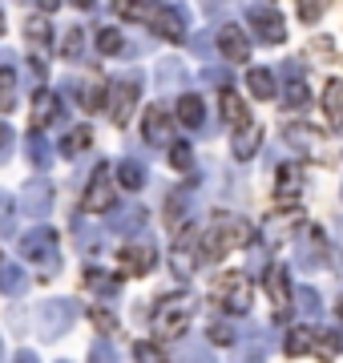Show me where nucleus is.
<instances>
[{
  "mask_svg": "<svg viewBox=\"0 0 343 363\" xmlns=\"http://www.w3.org/2000/svg\"><path fill=\"white\" fill-rule=\"evenodd\" d=\"M311 101V93H307L303 81H287V93H283V105L287 109H303V105Z\"/></svg>",
  "mask_w": 343,
  "mask_h": 363,
  "instance_id": "c9c22d12",
  "label": "nucleus"
},
{
  "mask_svg": "<svg viewBox=\"0 0 343 363\" xmlns=\"http://www.w3.org/2000/svg\"><path fill=\"white\" fill-rule=\"evenodd\" d=\"M223 117L230 121V125H235V133L251 125V113H247V105H242V97H238L230 85H223Z\"/></svg>",
  "mask_w": 343,
  "mask_h": 363,
  "instance_id": "a211bd4d",
  "label": "nucleus"
},
{
  "mask_svg": "<svg viewBox=\"0 0 343 363\" xmlns=\"http://www.w3.org/2000/svg\"><path fill=\"white\" fill-rule=\"evenodd\" d=\"M16 363H37V355H33V351H25V355H21Z\"/></svg>",
  "mask_w": 343,
  "mask_h": 363,
  "instance_id": "864d4df0",
  "label": "nucleus"
},
{
  "mask_svg": "<svg viewBox=\"0 0 343 363\" xmlns=\"http://www.w3.org/2000/svg\"><path fill=\"white\" fill-rule=\"evenodd\" d=\"M118 182L125 186V190H142L145 186V166H142V157H125L118 166Z\"/></svg>",
  "mask_w": 343,
  "mask_h": 363,
  "instance_id": "a878e982",
  "label": "nucleus"
},
{
  "mask_svg": "<svg viewBox=\"0 0 343 363\" xmlns=\"http://www.w3.org/2000/svg\"><path fill=\"white\" fill-rule=\"evenodd\" d=\"M154 25L166 40H186V21L182 13L174 9V4H158V16H154Z\"/></svg>",
  "mask_w": 343,
  "mask_h": 363,
  "instance_id": "dca6fc26",
  "label": "nucleus"
},
{
  "mask_svg": "<svg viewBox=\"0 0 343 363\" xmlns=\"http://www.w3.org/2000/svg\"><path fill=\"white\" fill-rule=\"evenodd\" d=\"M218 49H223V57L226 61H235V65L251 61V45H247V37H242V28H235V25L218 28Z\"/></svg>",
  "mask_w": 343,
  "mask_h": 363,
  "instance_id": "f8f14e48",
  "label": "nucleus"
},
{
  "mask_svg": "<svg viewBox=\"0 0 343 363\" xmlns=\"http://www.w3.org/2000/svg\"><path fill=\"white\" fill-rule=\"evenodd\" d=\"M266 295H271V311L283 323L291 315V291H287V267H271L266 271Z\"/></svg>",
  "mask_w": 343,
  "mask_h": 363,
  "instance_id": "9d476101",
  "label": "nucleus"
},
{
  "mask_svg": "<svg viewBox=\"0 0 343 363\" xmlns=\"http://www.w3.org/2000/svg\"><path fill=\"white\" fill-rule=\"evenodd\" d=\"M97 49L106 52V57H113V52L125 49V40H121L118 28H101V33H97Z\"/></svg>",
  "mask_w": 343,
  "mask_h": 363,
  "instance_id": "e433bc0d",
  "label": "nucleus"
},
{
  "mask_svg": "<svg viewBox=\"0 0 343 363\" xmlns=\"http://www.w3.org/2000/svg\"><path fill=\"white\" fill-rule=\"evenodd\" d=\"M133 363H170L158 351V343H133Z\"/></svg>",
  "mask_w": 343,
  "mask_h": 363,
  "instance_id": "58836bf2",
  "label": "nucleus"
},
{
  "mask_svg": "<svg viewBox=\"0 0 343 363\" xmlns=\"http://www.w3.org/2000/svg\"><path fill=\"white\" fill-rule=\"evenodd\" d=\"M81 105H85V109H101V105H106V85L93 81L89 89H85V97H81Z\"/></svg>",
  "mask_w": 343,
  "mask_h": 363,
  "instance_id": "79ce46f5",
  "label": "nucleus"
},
{
  "mask_svg": "<svg viewBox=\"0 0 343 363\" xmlns=\"http://www.w3.org/2000/svg\"><path fill=\"white\" fill-rule=\"evenodd\" d=\"M335 347H339V339H335V335H319L315 339V355H323V359H331Z\"/></svg>",
  "mask_w": 343,
  "mask_h": 363,
  "instance_id": "de8ad7c7",
  "label": "nucleus"
},
{
  "mask_svg": "<svg viewBox=\"0 0 343 363\" xmlns=\"http://www.w3.org/2000/svg\"><path fill=\"white\" fill-rule=\"evenodd\" d=\"M85 145H89V130L81 125V130H77V133H73V138L65 142V157H69V154H77V150H85Z\"/></svg>",
  "mask_w": 343,
  "mask_h": 363,
  "instance_id": "49530a36",
  "label": "nucleus"
},
{
  "mask_svg": "<svg viewBox=\"0 0 343 363\" xmlns=\"http://www.w3.org/2000/svg\"><path fill=\"white\" fill-rule=\"evenodd\" d=\"M170 162H174V169H194V150H190L186 142H178L170 150Z\"/></svg>",
  "mask_w": 343,
  "mask_h": 363,
  "instance_id": "ea45409f",
  "label": "nucleus"
},
{
  "mask_svg": "<svg viewBox=\"0 0 343 363\" xmlns=\"http://www.w3.org/2000/svg\"><path fill=\"white\" fill-rule=\"evenodd\" d=\"M0 33H4V13H0Z\"/></svg>",
  "mask_w": 343,
  "mask_h": 363,
  "instance_id": "6e6d98bb",
  "label": "nucleus"
},
{
  "mask_svg": "<svg viewBox=\"0 0 343 363\" xmlns=\"http://www.w3.org/2000/svg\"><path fill=\"white\" fill-rule=\"evenodd\" d=\"M295 303H299V311H303L307 319H315L319 307H323V303H319V295H315V286H299V291H295Z\"/></svg>",
  "mask_w": 343,
  "mask_h": 363,
  "instance_id": "f704fd0d",
  "label": "nucleus"
},
{
  "mask_svg": "<svg viewBox=\"0 0 343 363\" xmlns=\"http://www.w3.org/2000/svg\"><path fill=\"white\" fill-rule=\"evenodd\" d=\"M61 113H65V105L57 101V93H45V89H40L37 101H33V130L45 133V125H53Z\"/></svg>",
  "mask_w": 343,
  "mask_h": 363,
  "instance_id": "ddd939ff",
  "label": "nucleus"
},
{
  "mask_svg": "<svg viewBox=\"0 0 343 363\" xmlns=\"http://www.w3.org/2000/svg\"><path fill=\"white\" fill-rule=\"evenodd\" d=\"M81 49H85V28H81V25H69V28H65V40H61L65 61H77Z\"/></svg>",
  "mask_w": 343,
  "mask_h": 363,
  "instance_id": "c756f323",
  "label": "nucleus"
},
{
  "mask_svg": "<svg viewBox=\"0 0 343 363\" xmlns=\"http://www.w3.org/2000/svg\"><path fill=\"white\" fill-rule=\"evenodd\" d=\"M254 242V226L247 218H238V214H218V218L210 222V234L202 238V259L214 262L223 259L226 250L235 247H251Z\"/></svg>",
  "mask_w": 343,
  "mask_h": 363,
  "instance_id": "f257e3e1",
  "label": "nucleus"
},
{
  "mask_svg": "<svg viewBox=\"0 0 343 363\" xmlns=\"http://www.w3.org/2000/svg\"><path fill=\"white\" fill-rule=\"evenodd\" d=\"M9 154H13V130H9V125L0 121V162H4Z\"/></svg>",
  "mask_w": 343,
  "mask_h": 363,
  "instance_id": "3c124183",
  "label": "nucleus"
},
{
  "mask_svg": "<svg viewBox=\"0 0 343 363\" xmlns=\"http://www.w3.org/2000/svg\"><path fill=\"white\" fill-rule=\"evenodd\" d=\"M202 117H206V109H202V97L198 93H182V101H178V121L182 125H202Z\"/></svg>",
  "mask_w": 343,
  "mask_h": 363,
  "instance_id": "393cba45",
  "label": "nucleus"
},
{
  "mask_svg": "<svg viewBox=\"0 0 343 363\" xmlns=\"http://www.w3.org/2000/svg\"><path fill=\"white\" fill-rule=\"evenodd\" d=\"M198 311V298L190 295V291H174L158 303V311H154V335L158 339H182L190 331V319Z\"/></svg>",
  "mask_w": 343,
  "mask_h": 363,
  "instance_id": "f03ea898",
  "label": "nucleus"
},
{
  "mask_svg": "<svg viewBox=\"0 0 343 363\" xmlns=\"http://www.w3.org/2000/svg\"><path fill=\"white\" fill-rule=\"evenodd\" d=\"M266 359V347H263V339L259 343H247V351L238 355V363H263Z\"/></svg>",
  "mask_w": 343,
  "mask_h": 363,
  "instance_id": "a18cd8bd",
  "label": "nucleus"
},
{
  "mask_svg": "<svg viewBox=\"0 0 343 363\" xmlns=\"http://www.w3.org/2000/svg\"><path fill=\"white\" fill-rule=\"evenodd\" d=\"M89 363H121V359H118V351L109 347V343H93V351H89Z\"/></svg>",
  "mask_w": 343,
  "mask_h": 363,
  "instance_id": "c03bdc74",
  "label": "nucleus"
},
{
  "mask_svg": "<svg viewBox=\"0 0 343 363\" xmlns=\"http://www.w3.org/2000/svg\"><path fill=\"white\" fill-rule=\"evenodd\" d=\"M21 250H25V259L33 262L40 274H53L57 271V234L49 230V226H37L33 234H25Z\"/></svg>",
  "mask_w": 343,
  "mask_h": 363,
  "instance_id": "39448f33",
  "label": "nucleus"
},
{
  "mask_svg": "<svg viewBox=\"0 0 343 363\" xmlns=\"http://www.w3.org/2000/svg\"><path fill=\"white\" fill-rule=\"evenodd\" d=\"M295 222H303L299 218V214H271V218H266V234H271V238H287V230H295Z\"/></svg>",
  "mask_w": 343,
  "mask_h": 363,
  "instance_id": "473e14b6",
  "label": "nucleus"
},
{
  "mask_svg": "<svg viewBox=\"0 0 343 363\" xmlns=\"http://www.w3.org/2000/svg\"><path fill=\"white\" fill-rule=\"evenodd\" d=\"M25 150H28V162H33L37 169H49V166H53V145H49V138H45V133L28 130Z\"/></svg>",
  "mask_w": 343,
  "mask_h": 363,
  "instance_id": "412c9836",
  "label": "nucleus"
},
{
  "mask_svg": "<svg viewBox=\"0 0 343 363\" xmlns=\"http://www.w3.org/2000/svg\"><path fill=\"white\" fill-rule=\"evenodd\" d=\"M118 13L125 21H154L158 16V4H118Z\"/></svg>",
  "mask_w": 343,
  "mask_h": 363,
  "instance_id": "4c0bfd02",
  "label": "nucleus"
},
{
  "mask_svg": "<svg viewBox=\"0 0 343 363\" xmlns=\"http://www.w3.org/2000/svg\"><path fill=\"white\" fill-rule=\"evenodd\" d=\"M319 250L327 255V242H323V230H319V226H311V230H307V242L299 247V259H295V262H299L303 271H315L319 262H323V259H319Z\"/></svg>",
  "mask_w": 343,
  "mask_h": 363,
  "instance_id": "6ab92c4d",
  "label": "nucleus"
},
{
  "mask_svg": "<svg viewBox=\"0 0 343 363\" xmlns=\"http://www.w3.org/2000/svg\"><path fill=\"white\" fill-rule=\"evenodd\" d=\"M109 226H113V234H137L145 226V210L142 206H125V210H118V214H113V222H109Z\"/></svg>",
  "mask_w": 343,
  "mask_h": 363,
  "instance_id": "b1692460",
  "label": "nucleus"
},
{
  "mask_svg": "<svg viewBox=\"0 0 343 363\" xmlns=\"http://www.w3.org/2000/svg\"><path fill=\"white\" fill-rule=\"evenodd\" d=\"M33 319H37V335L45 339V343H53V339H61L69 327H73L77 303H73V298H45Z\"/></svg>",
  "mask_w": 343,
  "mask_h": 363,
  "instance_id": "7ed1b4c3",
  "label": "nucleus"
},
{
  "mask_svg": "<svg viewBox=\"0 0 343 363\" xmlns=\"http://www.w3.org/2000/svg\"><path fill=\"white\" fill-rule=\"evenodd\" d=\"M299 16H303L307 25H315L319 16H323V4H299Z\"/></svg>",
  "mask_w": 343,
  "mask_h": 363,
  "instance_id": "603ef678",
  "label": "nucleus"
},
{
  "mask_svg": "<svg viewBox=\"0 0 343 363\" xmlns=\"http://www.w3.org/2000/svg\"><path fill=\"white\" fill-rule=\"evenodd\" d=\"M323 113H327V130L343 133V81H327V89H323Z\"/></svg>",
  "mask_w": 343,
  "mask_h": 363,
  "instance_id": "2eb2a0df",
  "label": "nucleus"
},
{
  "mask_svg": "<svg viewBox=\"0 0 343 363\" xmlns=\"http://www.w3.org/2000/svg\"><path fill=\"white\" fill-rule=\"evenodd\" d=\"M0 234H13V198L0 190Z\"/></svg>",
  "mask_w": 343,
  "mask_h": 363,
  "instance_id": "37998d69",
  "label": "nucleus"
},
{
  "mask_svg": "<svg viewBox=\"0 0 343 363\" xmlns=\"http://www.w3.org/2000/svg\"><path fill=\"white\" fill-rule=\"evenodd\" d=\"M247 89H251L259 101H266V97H275V77H271L266 69H251V73H247Z\"/></svg>",
  "mask_w": 343,
  "mask_h": 363,
  "instance_id": "c85d7f7f",
  "label": "nucleus"
},
{
  "mask_svg": "<svg viewBox=\"0 0 343 363\" xmlns=\"http://www.w3.org/2000/svg\"><path fill=\"white\" fill-rule=\"evenodd\" d=\"M307 347H315V331L295 327V331L287 335V355H307Z\"/></svg>",
  "mask_w": 343,
  "mask_h": 363,
  "instance_id": "7c9ffc66",
  "label": "nucleus"
},
{
  "mask_svg": "<svg viewBox=\"0 0 343 363\" xmlns=\"http://www.w3.org/2000/svg\"><path fill=\"white\" fill-rule=\"evenodd\" d=\"M85 283H89V291H97V295H118V286H121V279H113V274H101V271H89L85 274Z\"/></svg>",
  "mask_w": 343,
  "mask_h": 363,
  "instance_id": "2f4dec72",
  "label": "nucleus"
},
{
  "mask_svg": "<svg viewBox=\"0 0 343 363\" xmlns=\"http://www.w3.org/2000/svg\"><path fill=\"white\" fill-rule=\"evenodd\" d=\"M0 363H4V343H0Z\"/></svg>",
  "mask_w": 343,
  "mask_h": 363,
  "instance_id": "5fc2aeb1",
  "label": "nucleus"
},
{
  "mask_svg": "<svg viewBox=\"0 0 343 363\" xmlns=\"http://www.w3.org/2000/svg\"><path fill=\"white\" fill-rule=\"evenodd\" d=\"M118 259H121V267H125L130 274H150V271H154V262H158L150 247H125Z\"/></svg>",
  "mask_w": 343,
  "mask_h": 363,
  "instance_id": "aec40b11",
  "label": "nucleus"
},
{
  "mask_svg": "<svg viewBox=\"0 0 343 363\" xmlns=\"http://www.w3.org/2000/svg\"><path fill=\"white\" fill-rule=\"evenodd\" d=\"M109 93H113V101H109V113L118 125H125L133 113V105H137V93H142V73H125V77L109 81Z\"/></svg>",
  "mask_w": 343,
  "mask_h": 363,
  "instance_id": "0eeeda50",
  "label": "nucleus"
},
{
  "mask_svg": "<svg viewBox=\"0 0 343 363\" xmlns=\"http://www.w3.org/2000/svg\"><path fill=\"white\" fill-rule=\"evenodd\" d=\"M194 242H198V234H194V226H190V230L182 234V238H178V242H174V255H170V267H174V274H178V279H194V255H190V250H194Z\"/></svg>",
  "mask_w": 343,
  "mask_h": 363,
  "instance_id": "9b49d317",
  "label": "nucleus"
},
{
  "mask_svg": "<svg viewBox=\"0 0 343 363\" xmlns=\"http://www.w3.org/2000/svg\"><path fill=\"white\" fill-rule=\"evenodd\" d=\"M247 21H251L254 37L263 40V45H279V40L287 37L283 13H279L275 4H247Z\"/></svg>",
  "mask_w": 343,
  "mask_h": 363,
  "instance_id": "423d86ee",
  "label": "nucleus"
},
{
  "mask_svg": "<svg viewBox=\"0 0 343 363\" xmlns=\"http://www.w3.org/2000/svg\"><path fill=\"white\" fill-rule=\"evenodd\" d=\"M210 339H214V343H235V327H230V323H214L210 327Z\"/></svg>",
  "mask_w": 343,
  "mask_h": 363,
  "instance_id": "09e8293b",
  "label": "nucleus"
},
{
  "mask_svg": "<svg viewBox=\"0 0 343 363\" xmlns=\"http://www.w3.org/2000/svg\"><path fill=\"white\" fill-rule=\"evenodd\" d=\"M158 85H162V93L182 89V85H186V69L178 65V61H162V65H158Z\"/></svg>",
  "mask_w": 343,
  "mask_h": 363,
  "instance_id": "bb28decb",
  "label": "nucleus"
},
{
  "mask_svg": "<svg viewBox=\"0 0 343 363\" xmlns=\"http://www.w3.org/2000/svg\"><path fill=\"white\" fill-rule=\"evenodd\" d=\"M93 327H101V331L109 335V331H118V319H113L109 311H93Z\"/></svg>",
  "mask_w": 343,
  "mask_h": 363,
  "instance_id": "8fccbe9b",
  "label": "nucleus"
},
{
  "mask_svg": "<svg viewBox=\"0 0 343 363\" xmlns=\"http://www.w3.org/2000/svg\"><path fill=\"white\" fill-rule=\"evenodd\" d=\"M25 286H28V279L16 262H0V295L16 298V295H25Z\"/></svg>",
  "mask_w": 343,
  "mask_h": 363,
  "instance_id": "5701e85b",
  "label": "nucleus"
},
{
  "mask_svg": "<svg viewBox=\"0 0 343 363\" xmlns=\"http://www.w3.org/2000/svg\"><path fill=\"white\" fill-rule=\"evenodd\" d=\"M259 142H263V125H247V130H238L235 138H230V150H235V157L238 162H247V157H254L259 154Z\"/></svg>",
  "mask_w": 343,
  "mask_h": 363,
  "instance_id": "f3484780",
  "label": "nucleus"
},
{
  "mask_svg": "<svg viewBox=\"0 0 343 363\" xmlns=\"http://www.w3.org/2000/svg\"><path fill=\"white\" fill-rule=\"evenodd\" d=\"M178 363H218V359H214V351H206L202 343H194V347H186L182 355H178Z\"/></svg>",
  "mask_w": 343,
  "mask_h": 363,
  "instance_id": "a19ab883",
  "label": "nucleus"
},
{
  "mask_svg": "<svg viewBox=\"0 0 343 363\" xmlns=\"http://www.w3.org/2000/svg\"><path fill=\"white\" fill-rule=\"evenodd\" d=\"M303 190V166H279V194L295 198Z\"/></svg>",
  "mask_w": 343,
  "mask_h": 363,
  "instance_id": "cd10ccee",
  "label": "nucleus"
},
{
  "mask_svg": "<svg viewBox=\"0 0 343 363\" xmlns=\"http://www.w3.org/2000/svg\"><path fill=\"white\" fill-rule=\"evenodd\" d=\"M109 206H113V178H109L106 162H97V174L89 178V190L81 198V210L85 214H106Z\"/></svg>",
  "mask_w": 343,
  "mask_h": 363,
  "instance_id": "6e6552de",
  "label": "nucleus"
},
{
  "mask_svg": "<svg viewBox=\"0 0 343 363\" xmlns=\"http://www.w3.org/2000/svg\"><path fill=\"white\" fill-rule=\"evenodd\" d=\"M214 295L230 315H247L251 311V279L242 271H226L214 279Z\"/></svg>",
  "mask_w": 343,
  "mask_h": 363,
  "instance_id": "20e7f679",
  "label": "nucleus"
},
{
  "mask_svg": "<svg viewBox=\"0 0 343 363\" xmlns=\"http://www.w3.org/2000/svg\"><path fill=\"white\" fill-rule=\"evenodd\" d=\"M283 138H287L295 150H303V154L319 150V130H311V125H303V121H295V125H283Z\"/></svg>",
  "mask_w": 343,
  "mask_h": 363,
  "instance_id": "4be33fe9",
  "label": "nucleus"
},
{
  "mask_svg": "<svg viewBox=\"0 0 343 363\" xmlns=\"http://www.w3.org/2000/svg\"><path fill=\"white\" fill-rule=\"evenodd\" d=\"M53 186L49 182H28L25 194H21V210H25L33 222H45L49 218V210H53Z\"/></svg>",
  "mask_w": 343,
  "mask_h": 363,
  "instance_id": "1a4fd4ad",
  "label": "nucleus"
},
{
  "mask_svg": "<svg viewBox=\"0 0 343 363\" xmlns=\"http://www.w3.org/2000/svg\"><path fill=\"white\" fill-rule=\"evenodd\" d=\"M174 138V125H170V113L162 109V105H150L145 109V142L150 145H162Z\"/></svg>",
  "mask_w": 343,
  "mask_h": 363,
  "instance_id": "4468645a",
  "label": "nucleus"
},
{
  "mask_svg": "<svg viewBox=\"0 0 343 363\" xmlns=\"http://www.w3.org/2000/svg\"><path fill=\"white\" fill-rule=\"evenodd\" d=\"M16 105V73L9 65L0 69V109H13Z\"/></svg>",
  "mask_w": 343,
  "mask_h": 363,
  "instance_id": "72a5a7b5",
  "label": "nucleus"
}]
</instances>
